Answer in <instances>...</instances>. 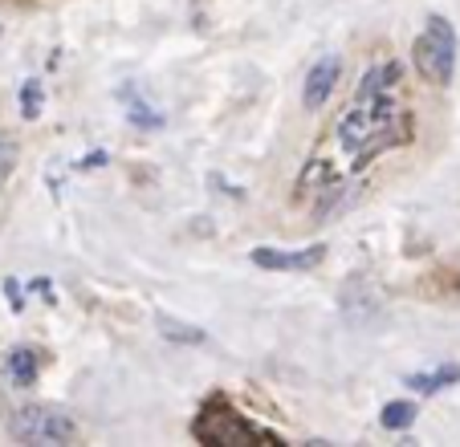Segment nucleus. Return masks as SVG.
<instances>
[{
	"label": "nucleus",
	"mask_w": 460,
	"mask_h": 447,
	"mask_svg": "<svg viewBox=\"0 0 460 447\" xmlns=\"http://www.w3.org/2000/svg\"><path fill=\"white\" fill-rule=\"evenodd\" d=\"M395 122H400V110H395V98L391 94L358 98L347 110V118L339 122V143L347 146V155H355L358 163H363L379 146L395 143V135H400Z\"/></svg>",
	"instance_id": "1"
},
{
	"label": "nucleus",
	"mask_w": 460,
	"mask_h": 447,
	"mask_svg": "<svg viewBox=\"0 0 460 447\" xmlns=\"http://www.w3.org/2000/svg\"><path fill=\"white\" fill-rule=\"evenodd\" d=\"M416 69L436 86H448L456 69V33L444 17H432L428 29L416 37Z\"/></svg>",
	"instance_id": "2"
},
{
	"label": "nucleus",
	"mask_w": 460,
	"mask_h": 447,
	"mask_svg": "<svg viewBox=\"0 0 460 447\" xmlns=\"http://www.w3.org/2000/svg\"><path fill=\"white\" fill-rule=\"evenodd\" d=\"M13 435L21 443H37V447H61L78 439V423L70 415L53 411V407H25L13 415Z\"/></svg>",
	"instance_id": "3"
},
{
	"label": "nucleus",
	"mask_w": 460,
	"mask_h": 447,
	"mask_svg": "<svg viewBox=\"0 0 460 447\" xmlns=\"http://www.w3.org/2000/svg\"><path fill=\"white\" fill-rule=\"evenodd\" d=\"M220 419H225V427H217V423H196V435L208 439V443H217V447L257 443V439H278L273 431H261V427H252V423H244L236 411H220Z\"/></svg>",
	"instance_id": "4"
},
{
	"label": "nucleus",
	"mask_w": 460,
	"mask_h": 447,
	"mask_svg": "<svg viewBox=\"0 0 460 447\" xmlns=\"http://www.w3.org/2000/svg\"><path fill=\"white\" fill-rule=\"evenodd\" d=\"M322 244H310L302 252L289 249H252V265L257 268H273V273H302V268H314L322 260Z\"/></svg>",
	"instance_id": "5"
},
{
	"label": "nucleus",
	"mask_w": 460,
	"mask_h": 447,
	"mask_svg": "<svg viewBox=\"0 0 460 447\" xmlns=\"http://www.w3.org/2000/svg\"><path fill=\"white\" fill-rule=\"evenodd\" d=\"M339 74H342L339 57H322L318 66L310 69V78H305V94H302L310 110H318V106L331 102V90L339 86Z\"/></svg>",
	"instance_id": "6"
},
{
	"label": "nucleus",
	"mask_w": 460,
	"mask_h": 447,
	"mask_svg": "<svg viewBox=\"0 0 460 447\" xmlns=\"http://www.w3.org/2000/svg\"><path fill=\"white\" fill-rule=\"evenodd\" d=\"M460 382V366H440V370H424V374H408V387L420 395H436V390Z\"/></svg>",
	"instance_id": "7"
},
{
	"label": "nucleus",
	"mask_w": 460,
	"mask_h": 447,
	"mask_svg": "<svg viewBox=\"0 0 460 447\" xmlns=\"http://www.w3.org/2000/svg\"><path fill=\"white\" fill-rule=\"evenodd\" d=\"M4 370H9V379L17 382V387H33L37 382V354L33 350H13L9 358H4Z\"/></svg>",
	"instance_id": "8"
},
{
	"label": "nucleus",
	"mask_w": 460,
	"mask_h": 447,
	"mask_svg": "<svg viewBox=\"0 0 460 447\" xmlns=\"http://www.w3.org/2000/svg\"><path fill=\"white\" fill-rule=\"evenodd\" d=\"M155 326H159V334H164L167 342H175V346H200L204 337H208V334H204V329H196V326H183L180 318H159Z\"/></svg>",
	"instance_id": "9"
},
{
	"label": "nucleus",
	"mask_w": 460,
	"mask_h": 447,
	"mask_svg": "<svg viewBox=\"0 0 460 447\" xmlns=\"http://www.w3.org/2000/svg\"><path fill=\"white\" fill-rule=\"evenodd\" d=\"M416 415H420L416 403H403V399H400V403H387V407H383L379 423L387 431H403V427H411V423H416Z\"/></svg>",
	"instance_id": "10"
},
{
	"label": "nucleus",
	"mask_w": 460,
	"mask_h": 447,
	"mask_svg": "<svg viewBox=\"0 0 460 447\" xmlns=\"http://www.w3.org/2000/svg\"><path fill=\"white\" fill-rule=\"evenodd\" d=\"M21 114H25V118H37V114H41V86H37V82H25V86H21Z\"/></svg>",
	"instance_id": "11"
}]
</instances>
